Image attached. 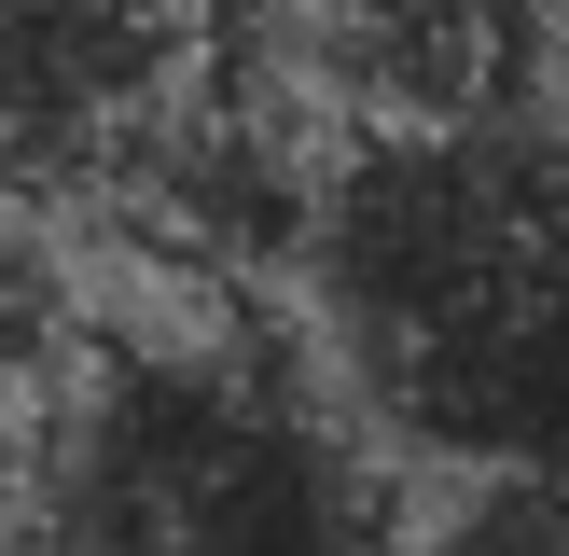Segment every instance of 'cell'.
Returning <instances> with one entry per match:
<instances>
[{
    "mask_svg": "<svg viewBox=\"0 0 569 556\" xmlns=\"http://www.w3.org/2000/svg\"><path fill=\"white\" fill-rule=\"evenodd\" d=\"M306 348L389 459L569 473V139L472 126H348L306 209Z\"/></svg>",
    "mask_w": 569,
    "mask_h": 556,
    "instance_id": "1",
    "label": "cell"
},
{
    "mask_svg": "<svg viewBox=\"0 0 569 556\" xmlns=\"http://www.w3.org/2000/svg\"><path fill=\"white\" fill-rule=\"evenodd\" d=\"M389 445L250 306L83 320L28 389V556H403Z\"/></svg>",
    "mask_w": 569,
    "mask_h": 556,
    "instance_id": "2",
    "label": "cell"
},
{
    "mask_svg": "<svg viewBox=\"0 0 569 556\" xmlns=\"http://www.w3.org/2000/svg\"><path fill=\"white\" fill-rule=\"evenodd\" d=\"M194 111V0H0V222L83 209Z\"/></svg>",
    "mask_w": 569,
    "mask_h": 556,
    "instance_id": "3",
    "label": "cell"
},
{
    "mask_svg": "<svg viewBox=\"0 0 569 556\" xmlns=\"http://www.w3.org/2000/svg\"><path fill=\"white\" fill-rule=\"evenodd\" d=\"M403 556H569V473H459Z\"/></svg>",
    "mask_w": 569,
    "mask_h": 556,
    "instance_id": "4",
    "label": "cell"
},
{
    "mask_svg": "<svg viewBox=\"0 0 569 556\" xmlns=\"http://www.w3.org/2000/svg\"><path fill=\"white\" fill-rule=\"evenodd\" d=\"M0 556H28V404L0 389Z\"/></svg>",
    "mask_w": 569,
    "mask_h": 556,
    "instance_id": "5",
    "label": "cell"
}]
</instances>
